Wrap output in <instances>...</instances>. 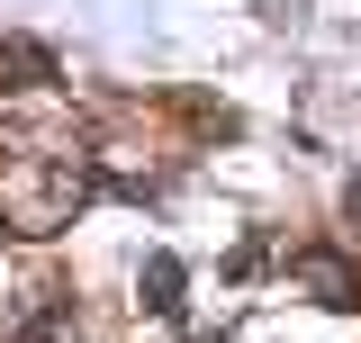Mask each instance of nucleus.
Wrapping results in <instances>:
<instances>
[{
	"mask_svg": "<svg viewBox=\"0 0 361 343\" xmlns=\"http://www.w3.org/2000/svg\"><path fill=\"white\" fill-rule=\"evenodd\" d=\"M190 343H226V335H190Z\"/></svg>",
	"mask_w": 361,
	"mask_h": 343,
	"instance_id": "obj_4",
	"label": "nucleus"
},
{
	"mask_svg": "<svg viewBox=\"0 0 361 343\" xmlns=\"http://www.w3.org/2000/svg\"><path fill=\"white\" fill-rule=\"evenodd\" d=\"M135 289H145V307H154V316H180V289H190V271H180L172 253H145Z\"/></svg>",
	"mask_w": 361,
	"mask_h": 343,
	"instance_id": "obj_1",
	"label": "nucleus"
},
{
	"mask_svg": "<svg viewBox=\"0 0 361 343\" xmlns=\"http://www.w3.org/2000/svg\"><path fill=\"white\" fill-rule=\"evenodd\" d=\"M298 271H307L316 307H361V280H353V271H343L334 253H298Z\"/></svg>",
	"mask_w": 361,
	"mask_h": 343,
	"instance_id": "obj_2",
	"label": "nucleus"
},
{
	"mask_svg": "<svg viewBox=\"0 0 361 343\" xmlns=\"http://www.w3.org/2000/svg\"><path fill=\"white\" fill-rule=\"evenodd\" d=\"M343 208H353V217H361V181H353V190H343Z\"/></svg>",
	"mask_w": 361,
	"mask_h": 343,
	"instance_id": "obj_3",
	"label": "nucleus"
}]
</instances>
